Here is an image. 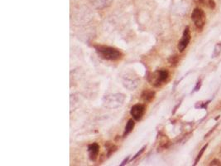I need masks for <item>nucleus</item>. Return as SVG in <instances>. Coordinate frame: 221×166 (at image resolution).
Wrapping results in <instances>:
<instances>
[{
  "instance_id": "obj_4",
  "label": "nucleus",
  "mask_w": 221,
  "mask_h": 166,
  "mask_svg": "<svg viewBox=\"0 0 221 166\" xmlns=\"http://www.w3.org/2000/svg\"><path fill=\"white\" fill-rule=\"evenodd\" d=\"M192 21L195 23V27L198 29L201 30L205 26V13H204L203 10L200 9V8H195L191 14Z\"/></svg>"
},
{
  "instance_id": "obj_3",
  "label": "nucleus",
  "mask_w": 221,
  "mask_h": 166,
  "mask_svg": "<svg viewBox=\"0 0 221 166\" xmlns=\"http://www.w3.org/2000/svg\"><path fill=\"white\" fill-rule=\"evenodd\" d=\"M168 77H169L168 71L165 69H162L155 71L150 77H148V81L154 86H160L164 81L167 80Z\"/></svg>"
},
{
  "instance_id": "obj_18",
  "label": "nucleus",
  "mask_w": 221,
  "mask_h": 166,
  "mask_svg": "<svg viewBox=\"0 0 221 166\" xmlns=\"http://www.w3.org/2000/svg\"><path fill=\"white\" fill-rule=\"evenodd\" d=\"M200 86H201V82L200 81H199L198 83H197V86H195V91H198V89L200 87Z\"/></svg>"
},
{
  "instance_id": "obj_13",
  "label": "nucleus",
  "mask_w": 221,
  "mask_h": 166,
  "mask_svg": "<svg viewBox=\"0 0 221 166\" xmlns=\"http://www.w3.org/2000/svg\"><path fill=\"white\" fill-rule=\"evenodd\" d=\"M207 147H208V144H205V146H204V147H203L202 149L200 150V151L199 152V154H198V155H197V157H196V159H195V164H194V165H196L197 163L199 162V160H200V158L202 157L203 154H204V152H205V150H206V148Z\"/></svg>"
},
{
  "instance_id": "obj_1",
  "label": "nucleus",
  "mask_w": 221,
  "mask_h": 166,
  "mask_svg": "<svg viewBox=\"0 0 221 166\" xmlns=\"http://www.w3.org/2000/svg\"><path fill=\"white\" fill-rule=\"evenodd\" d=\"M95 50L97 54L100 56V57L108 61H117L122 57L121 52H119L118 49L111 47L106 46H98L95 47Z\"/></svg>"
},
{
  "instance_id": "obj_6",
  "label": "nucleus",
  "mask_w": 221,
  "mask_h": 166,
  "mask_svg": "<svg viewBox=\"0 0 221 166\" xmlns=\"http://www.w3.org/2000/svg\"><path fill=\"white\" fill-rule=\"evenodd\" d=\"M190 41H191V32H190L189 27H186L183 32V35H182L181 41L178 43V49L180 52L184 51L188 44L190 43Z\"/></svg>"
},
{
  "instance_id": "obj_5",
  "label": "nucleus",
  "mask_w": 221,
  "mask_h": 166,
  "mask_svg": "<svg viewBox=\"0 0 221 166\" xmlns=\"http://www.w3.org/2000/svg\"><path fill=\"white\" fill-rule=\"evenodd\" d=\"M146 111V107L142 104H137L131 107L130 114L135 121H140Z\"/></svg>"
},
{
  "instance_id": "obj_14",
  "label": "nucleus",
  "mask_w": 221,
  "mask_h": 166,
  "mask_svg": "<svg viewBox=\"0 0 221 166\" xmlns=\"http://www.w3.org/2000/svg\"><path fill=\"white\" fill-rule=\"evenodd\" d=\"M220 52H221V45L217 44L215 46V50L214 51V53H213V57H216L217 56L220 55Z\"/></svg>"
},
{
  "instance_id": "obj_8",
  "label": "nucleus",
  "mask_w": 221,
  "mask_h": 166,
  "mask_svg": "<svg viewBox=\"0 0 221 166\" xmlns=\"http://www.w3.org/2000/svg\"><path fill=\"white\" fill-rule=\"evenodd\" d=\"M99 152H100V146L97 143H93L88 146L89 156V159L92 161H95L97 159Z\"/></svg>"
},
{
  "instance_id": "obj_11",
  "label": "nucleus",
  "mask_w": 221,
  "mask_h": 166,
  "mask_svg": "<svg viewBox=\"0 0 221 166\" xmlns=\"http://www.w3.org/2000/svg\"><path fill=\"white\" fill-rule=\"evenodd\" d=\"M133 127H134V121L131 119V120H129L128 123H127V125H126L125 130H124V133H123V137L127 136L129 133L133 130Z\"/></svg>"
},
{
  "instance_id": "obj_17",
  "label": "nucleus",
  "mask_w": 221,
  "mask_h": 166,
  "mask_svg": "<svg viewBox=\"0 0 221 166\" xmlns=\"http://www.w3.org/2000/svg\"><path fill=\"white\" fill-rule=\"evenodd\" d=\"M129 156H128V157H127V158H126V159H124V160H123V162H122V164L120 165L123 166V165H126L127 163L129 162Z\"/></svg>"
},
{
  "instance_id": "obj_12",
  "label": "nucleus",
  "mask_w": 221,
  "mask_h": 166,
  "mask_svg": "<svg viewBox=\"0 0 221 166\" xmlns=\"http://www.w3.org/2000/svg\"><path fill=\"white\" fill-rule=\"evenodd\" d=\"M199 2L200 4L209 7L210 9H214L215 7V3H214V0H199Z\"/></svg>"
},
{
  "instance_id": "obj_9",
  "label": "nucleus",
  "mask_w": 221,
  "mask_h": 166,
  "mask_svg": "<svg viewBox=\"0 0 221 166\" xmlns=\"http://www.w3.org/2000/svg\"><path fill=\"white\" fill-rule=\"evenodd\" d=\"M90 3L96 7V8H104L109 6L113 0H89Z\"/></svg>"
},
{
  "instance_id": "obj_16",
  "label": "nucleus",
  "mask_w": 221,
  "mask_h": 166,
  "mask_svg": "<svg viewBox=\"0 0 221 166\" xmlns=\"http://www.w3.org/2000/svg\"><path fill=\"white\" fill-rule=\"evenodd\" d=\"M210 166H213V165L220 166V165H221V163H220V160H218V159H214V160H212V161L210 163Z\"/></svg>"
},
{
  "instance_id": "obj_7",
  "label": "nucleus",
  "mask_w": 221,
  "mask_h": 166,
  "mask_svg": "<svg viewBox=\"0 0 221 166\" xmlns=\"http://www.w3.org/2000/svg\"><path fill=\"white\" fill-rule=\"evenodd\" d=\"M123 85L124 86V87L129 89V91H133L134 89L137 88V86H138V79L137 77H133L131 76H125L123 77Z\"/></svg>"
},
{
  "instance_id": "obj_15",
  "label": "nucleus",
  "mask_w": 221,
  "mask_h": 166,
  "mask_svg": "<svg viewBox=\"0 0 221 166\" xmlns=\"http://www.w3.org/2000/svg\"><path fill=\"white\" fill-rule=\"evenodd\" d=\"M145 149H146V146H143V147L142 148V149H141L140 150H139V151L137 152V153L136 155H134V156H133V158H132V160H133V159H136V158H137V157H138L139 155H142V154L143 153L144 150H145Z\"/></svg>"
},
{
  "instance_id": "obj_10",
  "label": "nucleus",
  "mask_w": 221,
  "mask_h": 166,
  "mask_svg": "<svg viewBox=\"0 0 221 166\" xmlns=\"http://www.w3.org/2000/svg\"><path fill=\"white\" fill-rule=\"evenodd\" d=\"M155 92L153 91L146 90L142 94V99L145 102H151L152 100L154 99Z\"/></svg>"
},
{
  "instance_id": "obj_2",
  "label": "nucleus",
  "mask_w": 221,
  "mask_h": 166,
  "mask_svg": "<svg viewBox=\"0 0 221 166\" xmlns=\"http://www.w3.org/2000/svg\"><path fill=\"white\" fill-rule=\"evenodd\" d=\"M125 96L122 93H114L105 96L103 98V106L109 109H116L123 106Z\"/></svg>"
}]
</instances>
